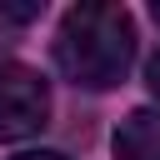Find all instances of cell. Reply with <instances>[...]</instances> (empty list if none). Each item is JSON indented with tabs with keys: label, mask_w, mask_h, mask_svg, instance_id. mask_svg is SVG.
I'll use <instances>...</instances> for the list:
<instances>
[{
	"label": "cell",
	"mask_w": 160,
	"mask_h": 160,
	"mask_svg": "<svg viewBox=\"0 0 160 160\" xmlns=\"http://www.w3.org/2000/svg\"><path fill=\"white\" fill-rule=\"evenodd\" d=\"M115 160H160V110H130L115 125Z\"/></svg>",
	"instance_id": "3957f363"
},
{
	"label": "cell",
	"mask_w": 160,
	"mask_h": 160,
	"mask_svg": "<svg viewBox=\"0 0 160 160\" xmlns=\"http://www.w3.org/2000/svg\"><path fill=\"white\" fill-rule=\"evenodd\" d=\"M55 65L80 90H110L135 65V15L125 5H75L55 30Z\"/></svg>",
	"instance_id": "6da1fadb"
},
{
	"label": "cell",
	"mask_w": 160,
	"mask_h": 160,
	"mask_svg": "<svg viewBox=\"0 0 160 160\" xmlns=\"http://www.w3.org/2000/svg\"><path fill=\"white\" fill-rule=\"evenodd\" d=\"M145 85L160 95V50H155V55H150V65H145Z\"/></svg>",
	"instance_id": "277c9868"
},
{
	"label": "cell",
	"mask_w": 160,
	"mask_h": 160,
	"mask_svg": "<svg viewBox=\"0 0 160 160\" xmlns=\"http://www.w3.org/2000/svg\"><path fill=\"white\" fill-rule=\"evenodd\" d=\"M15 160H65L60 150H25V155H15Z\"/></svg>",
	"instance_id": "5b68a950"
},
{
	"label": "cell",
	"mask_w": 160,
	"mask_h": 160,
	"mask_svg": "<svg viewBox=\"0 0 160 160\" xmlns=\"http://www.w3.org/2000/svg\"><path fill=\"white\" fill-rule=\"evenodd\" d=\"M50 120V85L30 65H0V145L45 130Z\"/></svg>",
	"instance_id": "7a4b0ae2"
}]
</instances>
